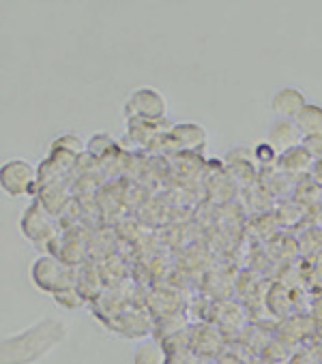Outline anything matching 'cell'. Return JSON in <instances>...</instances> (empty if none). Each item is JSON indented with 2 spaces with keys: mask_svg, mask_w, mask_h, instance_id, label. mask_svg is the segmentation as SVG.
Segmentation results:
<instances>
[{
  "mask_svg": "<svg viewBox=\"0 0 322 364\" xmlns=\"http://www.w3.org/2000/svg\"><path fill=\"white\" fill-rule=\"evenodd\" d=\"M37 171L26 159H11L0 167V185L11 198L28 196L35 189Z\"/></svg>",
  "mask_w": 322,
  "mask_h": 364,
  "instance_id": "2",
  "label": "cell"
},
{
  "mask_svg": "<svg viewBox=\"0 0 322 364\" xmlns=\"http://www.w3.org/2000/svg\"><path fill=\"white\" fill-rule=\"evenodd\" d=\"M313 178L320 182V185H322V159H318L316 161V165H313Z\"/></svg>",
  "mask_w": 322,
  "mask_h": 364,
  "instance_id": "14",
  "label": "cell"
},
{
  "mask_svg": "<svg viewBox=\"0 0 322 364\" xmlns=\"http://www.w3.org/2000/svg\"><path fill=\"white\" fill-rule=\"evenodd\" d=\"M164 362H166V353L155 341L140 343L133 353V364H164Z\"/></svg>",
  "mask_w": 322,
  "mask_h": 364,
  "instance_id": "10",
  "label": "cell"
},
{
  "mask_svg": "<svg viewBox=\"0 0 322 364\" xmlns=\"http://www.w3.org/2000/svg\"><path fill=\"white\" fill-rule=\"evenodd\" d=\"M22 232L41 249H48V245L56 238L58 234V228H56V221L52 217V213H48L43 208V204H33L28 206V210L24 213V219H22Z\"/></svg>",
  "mask_w": 322,
  "mask_h": 364,
  "instance_id": "5",
  "label": "cell"
},
{
  "mask_svg": "<svg viewBox=\"0 0 322 364\" xmlns=\"http://www.w3.org/2000/svg\"><path fill=\"white\" fill-rule=\"evenodd\" d=\"M305 105H307V101H305L303 92L292 86L279 88L271 99V107H273L275 116L281 120H296V116L305 109Z\"/></svg>",
  "mask_w": 322,
  "mask_h": 364,
  "instance_id": "7",
  "label": "cell"
},
{
  "mask_svg": "<svg viewBox=\"0 0 322 364\" xmlns=\"http://www.w3.org/2000/svg\"><path fill=\"white\" fill-rule=\"evenodd\" d=\"M303 148L316 159H322V135H316V137H305L303 139Z\"/></svg>",
  "mask_w": 322,
  "mask_h": 364,
  "instance_id": "13",
  "label": "cell"
},
{
  "mask_svg": "<svg viewBox=\"0 0 322 364\" xmlns=\"http://www.w3.org/2000/svg\"><path fill=\"white\" fill-rule=\"evenodd\" d=\"M54 150H61V152H67V154H80V152H84V148H86V144L78 137V135H63V137H58L56 141H54V146H52Z\"/></svg>",
  "mask_w": 322,
  "mask_h": 364,
  "instance_id": "12",
  "label": "cell"
},
{
  "mask_svg": "<svg viewBox=\"0 0 322 364\" xmlns=\"http://www.w3.org/2000/svg\"><path fill=\"white\" fill-rule=\"evenodd\" d=\"M296 127L305 137H316L322 135V107L320 105H305V109L296 116Z\"/></svg>",
  "mask_w": 322,
  "mask_h": 364,
  "instance_id": "9",
  "label": "cell"
},
{
  "mask_svg": "<svg viewBox=\"0 0 322 364\" xmlns=\"http://www.w3.org/2000/svg\"><path fill=\"white\" fill-rule=\"evenodd\" d=\"M33 281L43 291H50L54 296L73 289L71 272L65 264H61L54 257H39L33 266Z\"/></svg>",
  "mask_w": 322,
  "mask_h": 364,
  "instance_id": "3",
  "label": "cell"
},
{
  "mask_svg": "<svg viewBox=\"0 0 322 364\" xmlns=\"http://www.w3.org/2000/svg\"><path fill=\"white\" fill-rule=\"evenodd\" d=\"M303 144V133L298 131L296 122L294 120H281L277 118L273 124H271V131H269V146L284 154L292 148H298Z\"/></svg>",
  "mask_w": 322,
  "mask_h": 364,
  "instance_id": "6",
  "label": "cell"
},
{
  "mask_svg": "<svg viewBox=\"0 0 322 364\" xmlns=\"http://www.w3.org/2000/svg\"><path fill=\"white\" fill-rule=\"evenodd\" d=\"M172 137L189 150H202L207 144V131L200 124L194 122H183V124H175L172 129Z\"/></svg>",
  "mask_w": 322,
  "mask_h": 364,
  "instance_id": "8",
  "label": "cell"
},
{
  "mask_svg": "<svg viewBox=\"0 0 322 364\" xmlns=\"http://www.w3.org/2000/svg\"><path fill=\"white\" fill-rule=\"evenodd\" d=\"M279 156H281V165H284L286 169H290V171H303V169H307V167L311 165V161H313V156L303 148V144H301L298 148H292V150L279 154Z\"/></svg>",
  "mask_w": 322,
  "mask_h": 364,
  "instance_id": "11",
  "label": "cell"
},
{
  "mask_svg": "<svg viewBox=\"0 0 322 364\" xmlns=\"http://www.w3.org/2000/svg\"><path fill=\"white\" fill-rule=\"evenodd\" d=\"M127 120H159L166 116V99L155 88H137L125 101Z\"/></svg>",
  "mask_w": 322,
  "mask_h": 364,
  "instance_id": "4",
  "label": "cell"
},
{
  "mask_svg": "<svg viewBox=\"0 0 322 364\" xmlns=\"http://www.w3.org/2000/svg\"><path fill=\"white\" fill-rule=\"evenodd\" d=\"M69 334L58 317H41L28 328L3 336V364H37L50 355Z\"/></svg>",
  "mask_w": 322,
  "mask_h": 364,
  "instance_id": "1",
  "label": "cell"
}]
</instances>
